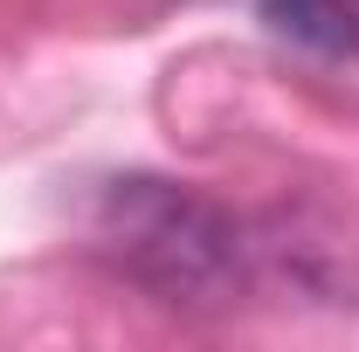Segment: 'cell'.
Instances as JSON below:
<instances>
[{"mask_svg":"<svg viewBox=\"0 0 359 352\" xmlns=\"http://www.w3.org/2000/svg\"><path fill=\"white\" fill-rule=\"evenodd\" d=\"M90 242L111 269H125L166 304H215L242 283V263H249V242L228 208L152 173H125L97 194Z\"/></svg>","mask_w":359,"mask_h":352,"instance_id":"cell-1","label":"cell"},{"mask_svg":"<svg viewBox=\"0 0 359 352\" xmlns=\"http://www.w3.org/2000/svg\"><path fill=\"white\" fill-rule=\"evenodd\" d=\"M263 21L276 28V35L318 48V55H346V48H359L353 0H263Z\"/></svg>","mask_w":359,"mask_h":352,"instance_id":"cell-2","label":"cell"}]
</instances>
